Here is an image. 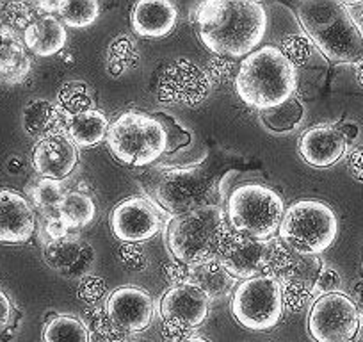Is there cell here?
<instances>
[{
	"label": "cell",
	"mask_w": 363,
	"mask_h": 342,
	"mask_svg": "<svg viewBox=\"0 0 363 342\" xmlns=\"http://www.w3.org/2000/svg\"><path fill=\"white\" fill-rule=\"evenodd\" d=\"M200 40L223 59L247 57L267 33L265 8L255 0H207L196 15Z\"/></svg>",
	"instance_id": "cell-1"
},
{
	"label": "cell",
	"mask_w": 363,
	"mask_h": 342,
	"mask_svg": "<svg viewBox=\"0 0 363 342\" xmlns=\"http://www.w3.org/2000/svg\"><path fill=\"white\" fill-rule=\"evenodd\" d=\"M296 89L298 70L281 48L267 45L240 61L235 92L246 106L258 111L272 109L291 100Z\"/></svg>",
	"instance_id": "cell-2"
},
{
	"label": "cell",
	"mask_w": 363,
	"mask_h": 342,
	"mask_svg": "<svg viewBox=\"0 0 363 342\" xmlns=\"http://www.w3.org/2000/svg\"><path fill=\"white\" fill-rule=\"evenodd\" d=\"M298 20L313 45L333 62L363 61V31L347 6L337 0H305Z\"/></svg>",
	"instance_id": "cell-3"
},
{
	"label": "cell",
	"mask_w": 363,
	"mask_h": 342,
	"mask_svg": "<svg viewBox=\"0 0 363 342\" xmlns=\"http://www.w3.org/2000/svg\"><path fill=\"white\" fill-rule=\"evenodd\" d=\"M228 232L226 214L212 204L173 218L167 226L166 244L177 263L189 266L214 259Z\"/></svg>",
	"instance_id": "cell-4"
},
{
	"label": "cell",
	"mask_w": 363,
	"mask_h": 342,
	"mask_svg": "<svg viewBox=\"0 0 363 342\" xmlns=\"http://www.w3.org/2000/svg\"><path fill=\"white\" fill-rule=\"evenodd\" d=\"M145 182V189L173 218L214 204L216 182L201 167H157Z\"/></svg>",
	"instance_id": "cell-5"
},
{
	"label": "cell",
	"mask_w": 363,
	"mask_h": 342,
	"mask_svg": "<svg viewBox=\"0 0 363 342\" xmlns=\"http://www.w3.org/2000/svg\"><path fill=\"white\" fill-rule=\"evenodd\" d=\"M284 214V198L264 184H240L226 204L230 228L258 241H271L277 236Z\"/></svg>",
	"instance_id": "cell-6"
},
{
	"label": "cell",
	"mask_w": 363,
	"mask_h": 342,
	"mask_svg": "<svg viewBox=\"0 0 363 342\" xmlns=\"http://www.w3.org/2000/svg\"><path fill=\"white\" fill-rule=\"evenodd\" d=\"M107 146L120 162L134 167L150 166L166 153L167 138L155 114L127 111L120 114L107 132Z\"/></svg>",
	"instance_id": "cell-7"
},
{
	"label": "cell",
	"mask_w": 363,
	"mask_h": 342,
	"mask_svg": "<svg viewBox=\"0 0 363 342\" xmlns=\"http://www.w3.org/2000/svg\"><path fill=\"white\" fill-rule=\"evenodd\" d=\"M278 233L296 253L319 257L337 241L338 219L324 202L299 200L285 209Z\"/></svg>",
	"instance_id": "cell-8"
},
{
	"label": "cell",
	"mask_w": 363,
	"mask_h": 342,
	"mask_svg": "<svg viewBox=\"0 0 363 342\" xmlns=\"http://www.w3.org/2000/svg\"><path fill=\"white\" fill-rule=\"evenodd\" d=\"M269 246L271 253L264 275L281 285L285 307L301 309L317 294V280L323 273L324 263L315 255L296 253L281 239H271Z\"/></svg>",
	"instance_id": "cell-9"
},
{
	"label": "cell",
	"mask_w": 363,
	"mask_h": 342,
	"mask_svg": "<svg viewBox=\"0 0 363 342\" xmlns=\"http://www.w3.org/2000/svg\"><path fill=\"white\" fill-rule=\"evenodd\" d=\"M285 314L281 285L267 275L239 284L232 296V316L251 331L272 330Z\"/></svg>",
	"instance_id": "cell-10"
},
{
	"label": "cell",
	"mask_w": 363,
	"mask_h": 342,
	"mask_svg": "<svg viewBox=\"0 0 363 342\" xmlns=\"http://www.w3.org/2000/svg\"><path fill=\"white\" fill-rule=\"evenodd\" d=\"M359 330L356 303L342 292L324 294L313 302L308 331L315 342H351Z\"/></svg>",
	"instance_id": "cell-11"
},
{
	"label": "cell",
	"mask_w": 363,
	"mask_h": 342,
	"mask_svg": "<svg viewBox=\"0 0 363 342\" xmlns=\"http://www.w3.org/2000/svg\"><path fill=\"white\" fill-rule=\"evenodd\" d=\"M269 253H271L269 241L251 239L230 228L216 259L230 277L244 282L264 273L269 263Z\"/></svg>",
	"instance_id": "cell-12"
},
{
	"label": "cell",
	"mask_w": 363,
	"mask_h": 342,
	"mask_svg": "<svg viewBox=\"0 0 363 342\" xmlns=\"http://www.w3.org/2000/svg\"><path fill=\"white\" fill-rule=\"evenodd\" d=\"M211 299L189 284L173 285L160 299V317L164 326L174 333L191 331L200 326L208 316Z\"/></svg>",
	"instance_id": "cell-13"
},
{
	"label": "cell",
	"mask_w": 363,
	"mask_h": 342,
	"mask_svg": "<svg viewBox=\"0 0 363 342\" xmlns=\"http://www.w3.org/2000/svg\"><path fill=\"white\" fill-rule=\"evenodd\" d=\"M113 233L127 244L150 241L160 230V216L148 200L141 197L125 198L111 212Z\"/></svg>",
	"instance_id": "cell-14"
},
{
	"label": "cell",
	"mask_w": 363,
	"mask_h": 342,
	"mask_svg": "<svg viewBox=\"0 0 363 342\" xmlns=\"http://www.w3.org/2000/svg\"><path fill=\"white\" fill-rule=\"evenodd\" d=\"M153 299L145 289L125 285L111 292L106 303V316L120 333L146 330L153 319Z\"/></svg>",
	"instance_id": "cell-15"
},
{
	"label": "cell",
	"mask_w": 363,
	"mask_h": 342,
	"mask_svg": "<svg viewBox=\"0 0 363 342\" xmlns=\"http://www.w3.org/2000/svg\"><path fill=\"white\" fill-rule=\"evenodd\" d=\"M211 89V79L200 66L177 61L167 66L159 82V99L167 104L198 106Z\"/></svg>",
	"instance_id": "cell-16"
},
{
	"label": "cell",
	"mask_w": 363,
	"mask_h": 342,
	"mask_svg": "<svg viewBox=\"0 0 363 342\" xmlns=\"http://www.w3.org/2000/svg\"><path fill=\"white\" fill-rule=\"evenodd\" d=\"M45 263L57 275L65 278L89 277L96 263V253L89 243L77 236H65L61 239L48 241L43 251Z\"/></svg>",
	"instance_id": "cell-17"
},
{
	"label": "cell",
	"mask_w": 363,
	"mask_h": 342,
	"mask_svg": "<svg viewBox=\"0 0 363 342\" xmlns=\"http://www.w3.org/2000/svg\"><path fill=\"white\" fill-rule=\"evenodd\" d=\"M36 230L29 200L16 191H0V244H23Z\"/></svg>",
	"instance_id": "cell-18"
},
{
	"label": "cell",
	"mask_w": 363,
	"mask_h": 342,
	"mask_svg": "<svg viewBox=\"0 0 363 342\" xmlns=\"http://www.w3.org/2000/svg\"><path fill=\"white\" fill-rule=\"evenodd\" d=\"M77 160H79L77 146L65 134L41 139L33 152L34 170L43 179L59 180V182L75 170Z\"/></svg>",
	"instance_id": "cell-19"
},
{
	"label": "cell",
	"mask_w": 363,
	"mask_h": 342,
	"mask_svg": "<svg viewBox=\"0 0 363 342\" xmlns=\"http://www.w3.org/2000/svg\"><path fill=\"white\" fill-rule=\"evenodd\" d=\"M347 141L333 125H315L299 139V153L303 160L313 167H330L344 157Z\"/></svg>",
	"instance_id": "cell-20"
},
{
	"label": "cell",
	"mask_w": 363,
	"mask_h": 342,
	"mask_svg": "<svg viewBox=\"0 0 363 342\" xmlns=\"http://www.w3.org/2000/svg\"><path fill=\"white\" fill-rule=\"evenodd\" d=\"M178 13L169 0H141L130 15L132 29L143 38H164L173 33Z\"/></svg>",
	"instance_id": "cell-21"
},
{
	"label": "cell",
	"mask_w": 363,
	"mask_h": 342,
	"mask_svg": "<svg viewBox=\"0 0 363 342\" xmlns=\"http://www.w3.org/2000/svg\"><path fill=\"white\" fill-rule=\"evenodd\" d=\"M22 41L38 57H52L65 48L68 33L57 16L40 15L23 31Z\"/></svg>",
	"instance_id": "cell-22"
},
{
	"label": "cell",
	"mask_w": 363,
	"mask_h": 342,
	"mask_svg": "<svg viewBox=\"0 0 363 342\" xmlns=\"http://www.w3.org/2000/svg\"><path fill=\"white\" fill-rule=\"evenodd\" d=\"M233 282L235 278L226 273V270L216 257L203 260V263L189 264V266L186 264L184 284L200 289L208 299H221L228 296L233 289Z\"/></svg>",
	"instance_id": "cell-23"
},
{
	"label": "cell",
	"mask_w": 363,
	"mask_h": 342,
	"mask_svg": "<svg viewBox=\"0 0 363 342\" xmlns=\"http://www.w3.org/2000/svg\"><path fill=\"white\" fill-rule=\"evenodd\" d=\"M65 132L77 148H91L107 138L109 120L100 109L84 111L66 120Z\"/></svg>",
	"instance_id": "cell-24"
},
{
	"label": "cell",
	"mask_w": 363,
	"mask_h": 342,
	"mask_svg": "<svg viewBox=\"0 0 363 342\" xmlns=\"http://www.w3.org/2000/svg\"><path fill=\"white\" fill-rule=\"evenodd\" d=\"M23 128L29 136L41 139L52 138V136L65 134L66 121L57 111L55 104L50 100L38 99L33 100L29 106L23 109Z\"/></svg>",
	"instance_id": "cell-25"
},
{
	"label": "cell",
	"mask_w": 363,
	"mask_h": 342,
	"mask_svg": "<svg viewBox=\"0 0 363 342\" xmlns=\"http://www.w3.org/2000/svg\"><path fill=\"white\" fill-rule=\"evenodd\" d=\"M29 54L26 50L22 36L18 34H9L2 43H0V80L9 86H15L26 80L30 72Z\"/></svg>",
	"instance_id": "cell-26"
},
{
	"label": "cell",
	"mask_w": 363,
	"mask_h": 342,
	"mask_svg": "<svg viewBox=\"0 0 363 342\" xmlns=\"http://www.w3.org/2000/svg\"><path fill=\"white\" fill-rule=\"evenodd\" d=\"M96 216L95 200L84 191H66L59 205V219L66 230H79L93 223Z\"/></svg>",
	"instance_id": "cell-27"
},
{
	"label": "cell",
	"mask_w": 363,
	"mask_h": 342,
	"mask_svg": "<svg viewBox=\"0 0 363 342\" xmlns=\"http://www.w3.org/2000/svg\"><path fill=\"white\" fill-rule=\"evenodd\" d=\"M303 118H305V107L294 96L281 106L260 111V121L267 131L274 134H289L301 125Z\"/></svg>",
	"instance_id": "cell-28"
},
{
	"label": "cell",
	"mask_w": 363,
	"mask_h": 342,
	"mask_svg": "<svg viewBox=\"0 0 363 342\" xmlns=\"http://www.w3.org/2000/svg\"><path fill=\"white\" fill-rule=\"evenodd\" d=\"M100 4L96 0H61L57 18L69 29H87L99 20Z\"/></svg>",
	"instance_id": "cell-29"
},
{
	"label": "cell",
	"mask_w": 363,
	"mask_h": 342,
	"mask_svg": "<svg viewBox=\"0 0 363 342\" xmlns=\"http://www.w3.org/2000/svg\"><path fill=\"white\" fill-rule=\"evenodd\" d=\"M55 107L61 113V116L65 118V121L75 116V114L84 113V111L95 109L93 107V95L87 88V84L80 82V80L62 84V88L57 93Z\"/></svg>",
	"instance_id": "cell-30"
},
{
	"label": "cell",
	"mask_w": 363,
	"mask_h": 342,
	"mask_svg": "<svg viewBox=\"0 0 363 342\" xmlns=\"http://www.w3.org/2000/svg\"><path fill=\"white\" fill-rule=\"evenodd\" d=\"M43 342H89V331L79 317L61 314L47 323Z\"/></svg>",
	"instance_id": "cell-31"
},
{
	"label": "cell",
	"mask_w": 363,
	"mask_h": 342,
	"mask_svg": "<svg viewBox=\"0 0 363 342\" xmlns=\"http://www.w3.org/2000/svg\"><path fill=\"white\" fill-rule=\"evenodd\" d=\"M65 187L59 180L41 179L34 184L30 189V197H33L34 205L38 211L43 214L45 219L59 218V205H61L62 197H65Z\"/></svg>",
	"instance_id": "cell-32"
},
{
	"label": "cell",
	"mask_w": 363,
	"mask_h": 342,
	"mask_svg": "<svg viewBox=\"0 0 363 342\" xmlns=\"http://www.w3.org/2000/svg\"><path fill=\"white\" fill-rule=\"evenodd\" d=\"M0 16L4 20L6 27H8L11 33L23 34V31L38 18L36 11H34V6L26 4V2H6V4H0Z\"/></svg>",
	"instance_id": "cell-33"
},
{
	"label": "cell",
	"mask_w": 363,
	"mask_h": 342,
	"mask_svg": "<svg viewBox=\"0 0 363 342\" xmlns=\"http://www.w3.org/2000/svg\"><path fill=\"white\" fill-rule=\"evenodd\" d=\"M155 116L159 118V121L162 123L164 131H166V138H167L166 153L167 155H173V153H177L178 150L189 146L193 136H191V132L187 131V128H184L182 125H178L173 118L167 116V114H164V113H157Z\"/></svg>",
	"instance_id": "cell-34"
},
{
	"label": "cell",
	"mask_w": 363,
	"mask_h": 342,
	"mask_svg": "<svg viewBox=\"0 0 363 342\" xmlns=\"http://www.w3.org/2000/svg\"><path fill=\"white\" fill-rule=\"evenodd\" d=\"M106 296V282L100 277H89L82 278L79 285V298L87 305H95L100 299Z\"/></svg>",
	"instance_id": "cell-35"
},
{
	"label": "cell",
	"mask_w": 363,
	"mask_h": 342,
	"mask_svg": "<svg viewBox=\"0 0 363 342\" xmlns=\"http://www.w3.org/2000/svg\"><path fill=\"white\" fill-rule=\"evenodd\" d=\"M342 280L338 277V273L331 267L324 266L323 273H320L319 280H317V298L324 294H333V292H338V287H340Z\"/></svg>",
	"instance_id": "cell-36"
},
{
	"label": "cell",
	"mask_w": 363,
	"mask_h": 342,
	"mask_svg": "<svg viewBox=\"0 0 363 342\" xmlns=\"http://www.w3.org/2000/svg\"><path fill=\"white\" fill-rule=\"evenodd\" d=\"M349 170H351L352 177L363 182V146L356 148L354 152L349 155Z\"/></svg>",
	"instance_id": "cell-37"
},
{
	"label": "cell",
	"mask_w": 363,
	"mask_h": 342,
	"mask_svg": "<svg viewBox=\"0 0 363 342\" xmlns=\"http://www.w3.org/2000/svg\"><path fill=\"white\" fill-rule=\"evenodd\" d=\"M13 317V305L11 299L8 298L4 291H0V330H4Z\"/></svg>",
	"instance_id": "cell-38"
},
{
	"label": "cell",
	"mask_w": 363,
	"mask_h": 342,
	"mask_svg": "<svg viewBox=\"0 0 363 342\" xmlns=\"http://www.w3.org/2000/svg\"><path fill=\"white\" fill-rule=\"evenodd\" d=\"M352 296H354V299H358L359 303H363V282H358V284L354 285V289H352Z\"/></svg>",
	"instance_id": "cell-39"
},
{
	"label": "cell",
	"mask_w": 363,
	"mask_h": 342,
	"mask_svg": "<svg viewBox=\"0 0 363 342\" xmlns=\"http://www.w3.org/2000/svg\"><path fill=\"white\" fill-rule=\"evenodd\" d=\"M9 34H15V33H11V31H9L8 27H6L4 20H2V16H0V43H2V41H4L6 38L9 36Z\"/></svg>",
	"instance_id": "cell-40"
},
{
	"label": "cell",
	"mask_w": 363,
	"mask_h": 342,
	"mask_svg": "<svg viewBox=\"0 0 363 342\" xmlns=\"http://www.w3.org/2000/svg\"><path fill=\"white\" fill-rule=\"evenodd\" d=\"M173 342H208V341L203 337H198V335H187V337H180Z\"/></svg>",
	"instance_id": "cell-41"
},
{
	"label": "cell",
	"mask_w": 363,
	"mask_h": 342,
	"mask_svg": "<svg viewBox=\"0 0 363 342\" xmlns=\"http://www.w3.org/2000/svg\"><path fill=\"white\" fill-rule=\"evenodd\" d=\"M356 66H358V80L363 84V61H359Z\"/></svg>",
	"instance_id": "cell-42"
},
{
	"label": "cell",
	"mask_w": 363,
	"mask_h": 342,
	"mask_svg": "<svg viewBox=\"0 0 363 342\" xmlns=\"http://www.w3.org/2000/svg\"><path fill=\"white\" fill-rule=\"evenodd\" d=\"M362 9H363V6H362ZM362 23H363V11H362Z\"/></svg>",
	"instance_id": "cell-43"
}]
</instances>
